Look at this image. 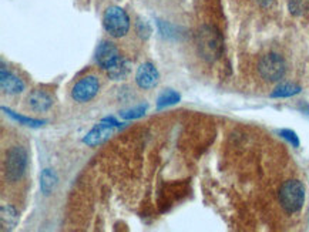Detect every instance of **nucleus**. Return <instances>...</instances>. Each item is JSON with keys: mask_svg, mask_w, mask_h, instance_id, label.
Returning <instances> with one entry per match:
<instances>
[{"mask_svg": "<svg viewBox=\"0 0 309 232\" xmlns=\"http://www.w3.org/2000/svg\"><path fill=\"white\" fill-rule=\"evenodd\" d=\"M96 60L110 79L123 80L128 74L130 67L127 60L120 54L118 48L110 42H102L99 45L96 51Z\"/></svg>", "mask_w": 309, "mask_h": 232, "instance_id": "f257e3e1", "label": "nucleus"}, {"mask_svg": "<svg viewBox=\"0 0 309 232\" xmlns=\"http://www.w3.org/2000/svg\"><path fill=\"white\" fill-rule=\"evenodd\" d=\"M197 47L201 57L208 63H214L222 56L224 39L217 27L206 24L197 33Z\"/></svg>", "mask_w": 309, "mask_h": 232, "instance_id": "f03ea898", "label": "nucleus"}, {"mask_svg": "<svg viewBox=\"0 0 309 232\" xmlns=\"http://www.w3.org/2000/svg\"><path fill=\"white\" fill-rule=\"evenodd\" d=\"M279 204L288 214H295L304 207L305 186L298 180H288L279 189Z\"/></svg>", "mask_w": 309, "mask_h": 232, "instance_id": "7ed1b4c3", "label": "nucleus"}, {"mask_svg": "<svg viewBox=\"0 0 309 232\" xmlns=\"http://www.w3.org/2000/svg\"><path fill=\"white\" fill-rule=\"evenodd\" d=\"M104 30L111 36V37H124L130 30V17L118 6H111L108 7L103 16Z\"/></svg>", "mask_w": 309, "mask_h": 232, "instance_id": "20e7f679", "label": "nucleus"}, {"mask_svg": "<svg viewBox=\"0 0 309 232\" xmlns=\"http://www.w3.org/2000/svg\"><path fill=\"white\" fill-rule=\"evenodd\" d=\"M27 167V152L22 145H14L6 154L4 160V177L10 183H17Z\"/></svg>", "mask_w": 309, "mask_h": 232, "instance_id": "39448f33", "label": "nucleus"}, {"mask_svg": "<svg viewBox=\"0 0 309 232\" xmlns=\"http://www.w3.org/2000/svg\"><path fill=\"white\" fill-rule=\"evenodd\" d=\"M259 74L263 80L269 83L279 82L286 73V63L284 57L278 53H268L262 56L258 64Z\"/></svg>", "mask_w": 309, "mask_h": 232, "instance_id": "423d86ee", "label": "nucleus"}, {"mask_svg": "<svg viewBox=\"0 0 309 232\" xmlns=\"http://www.w3.org/2000/svg\"><path fill=\"white\" fill-rule=\"evenodd\" d=\"M121 127V123H118L113 117H105L103 118L96 127L90 130V133L86 134V137L83 139V142L87 144L89 147H96L103 144L107 139H110V136H113L115 128Z\"/></svg>", "mask_w": 309, "mask_h": 232, "instance_id": "0eeeda50", "label": "nucleus"}, {"mask_svg": "<svg viewBox=\"0 0 309 232\" xmlns=\"http://www.w3.org/2000/svg\"><path fill=\"white\" fill-rule=\"evenodd\" d=\"M100 90V82L96 76H86L73 86L71 97L77 103L90 101Z\"/></svg>", "mask_w": 309, "mask_h": 232, "instance_id": "6e6552de", "label": "nucleus"}, {"mask_svg": "<svg viewBox=\"0 0 309 232\" xmlns=\"http://www.w3.org/2000/svg\"><path fill=\"white\" fill-rule=\"evenodd\" d=\"M158 70L154 67V64L151 63H144L138 67L137 73H136V82H137L140 89L144 90H150L153 87H155L158 84Z\"/></svg>", "mask_w": 309, "mask_h": 232, "instance_id": "1a4fd4ad", "label": "nucleus"}, {"mask_svg": "<svg viewBox=\"0 0 309 232\" xmlns=\"http://www.w3.org/2000/svg\"><path fill=\"white\" fill-rule=\"evenodd\" d=\"M0 87L3 93L19 94L24 90V82L19 79L12 71L6 70L4 64H1V73H0Z\"/></svg>", "mask_w": 309, "mask_h": 232, "instance_id": "9d476101", "label": "nucleus"}, {"mask_svg": "<svg viewBox=\"0 0 309 232\" xmlns=\"http://www.w3.org/2000/svg\"><path fill=\"white\" fill-rule=\"evenodd\" d=\"M27 104L33 111L45 113V111L52 108L53 97L46 92H43V90H33L27 97Z\"/></svg>", "mask_w": 309, "mask_h": 232, "instance_id": "9b49d317", "label": "nucleus"}, {"mask_svg": "<svg viewBox=\"0 0 309 232\" xmlns=\"http://www.w3.org/2000/svg\"><path fill=\"white\" fill-rule=\"evenodd\" d=\"M0 224L1 231H12L19 224V211L13 205H1L0 208Z\"/></svg>", "mask_w": 309, "mask_h": 232, "instance_id": "f8f14e48", "label": "nucleus"}, {"mask_svg": "<svg viewBox=\"0 0 309 232\" xmlns=\"http://www.w3.org/2000/svg\"><path fill=\"white\" fill-rule=\"evenodd\" d=\"M57 174L52 168H45L40 174V189L45 195H50L57 186Z\"/></svg>", "mask_w": 309, "mask_h": 232, "instance_id": "ddd939ff", "label": "nucleus"}, {"mask_svg": "<svg viewBox=\"0 0 309 232\" xmlns=\"http://www.w3.org/2000/svg\"><path fill=\"white\" fill-rule=\"evenodd\" d=\"M301 93V87L295 86V84H291V83H284V84H279L274 92L271 93V97L274 98H284V97H292L295 94Z\"/></svg>", "mask_w": 309, "mask_h": 232, "instance_id": "4468645a", "label": "nucleus"}, {"mask_svg": "<svg viewBox=\"0 0 309 232\" xmlns=\"http://www.w3.org/2000/svg\"><path fill=\"white\" fill-rule=\"evenodd\" d=\"M1 111H4L7 116L12 117L13 120H16L17 123H20V124H23V126H27V127L37 128L42 127V126L45 124V121H42V120H35V118H30V117L20 116V114L14 113V111H12L10 108H6V107H1Z\"/></svg>", "mask_w": 309, "mask_h": 232, "instance_id": "2eb2a0df", "label": "nucleus"}, {"mask_svg": "<svg viewBox=\"0 0 309 232\" xmlns=\"http://www.w3.org/2000/svg\"><path fill=\"white\" fill-rule=\"evenodd\" d=\"M180 101V94L174 90H167L164 93L160 94L158 100H157V108H164V107H168V105L177 104Z\"/></svg>", "mask_w": 309, "mask_h": 232, "instance_id": "dca6fc26", "label": "nucleus"}, {"mask_svg": "<svg viewBox=\"0 0 309 232\" xmlns=\"http://www.w3.org/2000/svg\"><path fill=\"white\" fill-rule=\"evenodd\" d=\"M146 110H147V105H138L136 108H130L127 111H123L120 113L121 118L124 120H136V118H140L146 114Z\"/></svg>", "mask_w": 309, "mask_h": 232, "instance_id": "f3484780", "label": "nucleus"}, {"mask_svg": "<svg viewBox=\"0 0 309 232\" xmlns=\"http://www.w3.org/2000/svg\"><path fill=\"white\" fill-rule=\"evenodd\" d=\"M158 29H160L161 36L165 37V39H177L178 37L177 29L170 23H165L162 20H158Z\"/></svg>", "mask_w": 309, "mask_h": 232, "instance_id": "a211bd4d", "label": "nucleus"}, {"mask_svg": "<svg viewBox=\"0 0 309 232\" xmlns=\"http://www.w3.org/2000/svg\"><path fill=\"white\" fill-rule=\"evenodd\" d=\"M305 7H307L305 0H289L288 1V9H289L291 14H294V16L302 14L305 12Z\"/></svg>", "mask_w": 309, "mask_h": 232, "instance_id": "6ab92c4d", "label": "nucleus"}, {"mask_svg": "<svg viewBox=\"0 0 309 232\" xmlns=\"http://www.w3.org/2000/svg\"><path fill=\"white\" fill-rule=\"evenodd\" d=\"M279 136H281L282 139H285L286 141L292 145V147H295V148L299 147V139H298V136L295 131L285 128V130H281V131H279Z\"/></svg>", "mask_w": 309, "mask_h": 232, "instance_id": "aec40b11", "label": "nucleus"}, {"mask_svg": "<svg viewBox=\"0 0 309 232\" xmlns=\"http://www.w3.org/2000/svg\"><path fill=\"white\" fill-rule=\"evenodd\" d=\"M136 30L143 39H149L150 35H151V26L147 20H138L137 24H136Z\"/></svg>", "mask_w": 309, "mask_h": 232, "instance_id": "412c9836", "label": "nucleus"}, {"mask_svg": "<svg viewBox=\"0 0 309 232\" xmlns=\"http://www.w3.org/2000/svg\"><path fill=\"white\" fill-rule=\"evenodd\" d=\"M258 3L263 6V7H269L272 3H274V0H258Z\"/></svg>", "mask_w": 309, "mask_h": 232, "instance_id": "4be33fe9", "label": "nucleus"}]
</instances>
